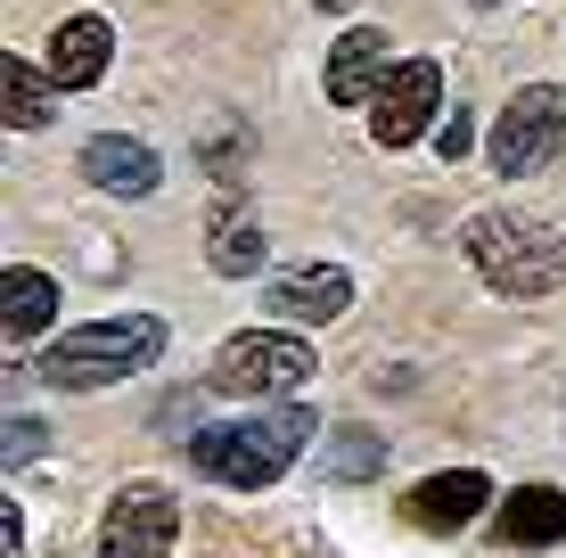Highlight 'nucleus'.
Returning <instances> with one entry per match:
<instances>
[{
    "label": "nucleus",
    "mask_w": 566,
    "mask_h": 558,
    "mask_svg": "<svg viewBox=\"0 0 566 558\" xmlns=\"http://www.w3.org/2000/svg\"><path fill=\"white\" fill-rule=\"evenodd\" d=\"M17 550H25V517H17V502H9L0 509V558H17Z\"/></svg>",
    "instance_id": "obj_19"
},
{
    "label": "nucleus",
    "mask_w": 566,
    "mask_h": 558,
    "mask_svg": "<svg viewBox=\"0 0 566 558\" xmlns=\"http://www.w3.org/2000/svg\"><path fill=\"white\" fill-rule=\"evenodd\" d=\"M476 9H493V0H476Z\"/></svg>",
    "instance_id": "obj_21"
},
{
    "label": "nucleus",
    "mask_w": 566,
    "mask_h": 558,
    "mask_svg": "<svg viewBox=\"0 0 566 558\" xmlns=\"http://www.w3.org/2000/svg\"><path fill=\"white\" fill-rule=\"evenodd\" d=\"M436 107H443V66L436 57H402V66H386L378 99H369V131H378V148H411L436 124Z\"/></svg>",
    "instance_id": "obj_6"
},
{
    "label": "nucleus",
    "mask_w": 566,
    "mask_h": 558,
    "mask_svg": "<svg viewBox=\"0 0 566 558\" xmlns=\"http://www.w3.org/2000/svg\"><path fill=\"white\" fill-rule=\"evenodd\" d=\"M304 435H312L304 402H271V411L239 419V428H198V435H189V460H198L213 485L255 493V485H280V468L304 452Z\"/></svg>",
    "instance_id": "obj_1"
},
{
    "label": "nucleus",
    "mask_w": 566,
    "mask_h": 558,
    "mask_svg": "<svg viewBox=\"0 0 566 558\" xmlns=\"http://www.w3.org/2000/svg\"><path fill=\"white\" fill-rule=\"evenodd\" d=\"M484 502H493V476L484 468H443V476H427V485L402 493V526H419V534H460V526H476Z\"/></svg>",
    "instance_id": "obj_8"
},
{
    "label": "nucleus",
    "mask_w": 566,
    "mask_h": 558,
    "mask_svg": "<svg viewBox=\"0 0 566 558\" xmlns=\"http://www.w3.org/2000/svg\"><path fill=\"white\" fill-rule=\"evenodd\" d=\"M378 83H386V33L354 25L337 50H328V74H321V91H328L337 107H361V99H378Z\"/></svg>",
    "instance_id": "obj_11"
},
{
    "label": "nucleus",
    "mask_w": 566,
    "mask_h": 558,
    "mask_svg": "<svg viewBox=\"0 0 566 558\" xmlns=\"http://www.w3.org/2000/svg\"><path fill=\"white\" fill-rule=\"evenodd\" d=\"M165 354V320L156 313H124V320H99V329H74V337H57L50 354H42V378L50 387H115V378H132V370H148V361Z\"/></svg>",
    "instance_id": "obj_2"
},
{
    "label": "nucleus",
    "mask_w": 566,
    "mask_h": 558,
    "mask_svg": "<svg viewBox=\"0 0 566 558\" xmlns=\"http://www.w3.org/2000/svg\"><path fill=\"white\" fill-rule=\"evenodd\" d=\"M83 181L107 189V198H148V189L165 181V165H156L132 131H99V140L83 148Z\"/></svg>",
    "instance_id": "obj_10"
},
{
    "label": "nucleus",
    "mask_w": 566,
    "mask_h": 558,
    "mask_svg": "<svg viewBox=\"0 0 566 558\" xmlns=\"http://www.w3.org/2000/svg\"><path fill=\"white\" fill-rule=\"evenodd\" d=\"M50 107H57V74L50 66H25V57H0V115L9 131H50Z\"/></svg>",
    "instance_id": "obj_13"
},
{
    "label": "nucleus",
    "mask_w": 566,
    "mask_h": 558,
    "mask_svg": "<svg viewBox=\"0 0 566 558\" xmlns=\"http://www.w3.org/2000/svg\"><path fill=\"white\" fill-rule=\"evenodd\" d=\"M436 148H443V157H468V148H476V107H460L452 124L436 131Z\"/></svg>",
    "instance_id": "obj_18"
},
{
    "label": "nucleus",
    "mask_w": 566,
    "mask_h": 558,
    "mask_svg": "<svg viewBox=\"0 0 566 558\" xmlns=\"http://www.w3.org/2000/svg\"><path fill=\"white\" fill-rule=\"evenodd\" d=\"M206 378L222 394H287V387L312 378V345L287 337V329H247V337H230L222 354H213Z\"/></svg>",
    "instance_id": "obj_4"
},
{
    "label": "nucleus",
    "mask_w": 566,
    "mask_h": 558,
    "mask_svg": "<svg viewBox=\"0 0 566 558\" xmlns=\"http://www.w3.org/2000/svg\"><path fill=\"white\" fill-rule=\"evenodd\" d=\"M354 304V280H345V263H296V272H280L263 287V313L271 320H296V329H312V320L345 313Z\"/></svg>",
    "instance_id": "obj_9"
},
{
    "label": "nucleus",
    "mask_w": 566,
    "mask_h": 558,
    "mask_svg": "<svg viewBox=\"0 0 566 558\" xmlns=\"http://www.w3.org/2000/svg\"><path fill=\"white\" fill-rule=\"evenodd\" d=\"M213 272L222 280H255L263 272V230H255V214H247L239 198L213 214Z\"/></svg>",
    "instance_id": "obj_16"
},
{
    "label": "nucleus",
    "mask_w": 566,
    "mask_h": 558,
    "mask_svg": "<svg viewBox=\"0 0 566 558\" xmlns=\"http://www.w3.org/2000/svg\"><path fill=\"white\" fill-rule=\"evenodd\" d=\"M558 140H566V99L551 83H525L517 99L501 107V124H493V165L501 172H534V165L558 157Z\"/></svg>",
    "instance_id": "obj_5"
},
{
    "label": "nucleus",
    "mask_w": 566,
    "mask_h": 558,
    "mask_svg": "<svg viewBox=\"0 0 566 558\" xmlns=\"http://www.w3.org/2000/svg\"><path fill=\"white\" fill-rule=\"evenodd\" d=\"M501 534H510L517 550H551L566 534V493L558 485H517L510 502H501Z\"/></svg>",
    "instance_id": "obj_15"
},
{
    "label": "nucleus",
    "mask_w": 566,
    "mask_h": 558,
    "mask_svg": "<svg viewBox=\"0 0 566 558\" xmlns=\"http://www.w3.org/2000/svg\"><path fill=\"white\" fill-rule=\"evenodd\" d=\"M468 255L476 272L501 287V296H542V287H566V230H534L517 214H493L468 230Z\"/></svg>",
    "instance_id": "obj_3"
},
{
    "label": "nucleus",
    "mask_w": 566,
    "mask_h": 558,
    "mask_svg": "<svg viewBox=\"0 0 566 558\" xmlns=\"http://www.w3.org/2000/svg\"><path fill=\"white\" fill-rule=\"evenodd\" d=\"M172 526H181V509L165 485H124L107 502V558H165Z\"/></svg>",
    "instance_id": "obj_7"
},
{
    "label": "nucleus",
    "mask_w": 566,
    "mask_h": 558,
    "mask_svg": "<svg viewBox=\"0 0 566 558\" xmlns=\"http://www.w3.org/2000/svg\"><path fill=\"white\" fill-rule=\"evenodd\" d=\"M50 313H57V287L33 272V263H9V272H0V329H9V345L42 337Z\"/></svg>",
    "instance_id": "obj_14"
},
{
    "label": "nucleus",
    "mask_w": 566,
    "mask_h": 558,
    "mask_svg": "<svg viewBox=\"0 0 566 558\" xmlns=\"http://www.w3.org/2000/svg\"><path fill=\"white\" fill-rule=\"evenodd\" d=\"M321 9H345V0H321Z\"/></svg>",
    "instance_id": "obj_20"
},
{
    "label": "nucleus",
    "mask_w": 566,
    "mask_h": 558,
    "mask_svg": "<svg viewBox=\"0 0 566 558\" xmlns=\"http://www.w3.org/2000/svg\"><path fill=\"white\" fill-rule=\"evenodd\" d=\"M378 435H369V428H337V460H328V468H337V476H378Z\"/></svg>",
    "instance_id": "obj_17"
},
{
    "label": "nucleus",
    "mask_w": 566,
    "mask_h": 558,
    "mask_svg": "<svg viewBox=\"0 0 566 558\" xmlns=\"http://www.w3.org/2000/svg\"><path fill=\"white\" fill-rule=\"evenodd\" d=\"M107 50H115V33H107V17H66L57 25V42H50V74L66 91H91L107 74Z\"/></svg>",
    "instance_id": "obj_12"
}]
</instances>
